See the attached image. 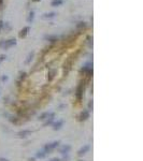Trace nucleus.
I'll return each mask as SVG.
<instances>
[{"label":"nucleus","instance_id":"obj_5","mask_svg":"<svg viewBox=\"0 0 143 161\" xmlns=\"http://www.w3.org/2000/svg\"><path fill=\"white\" fill-rule=\"evenodd\" d=\"M89 148H90V146L89 145H84V146L81 148V149L79 150V156H82V155H85L89 150Z\"/></svg>","mask_w":143,"mask_h":161},{"label":"nucleus","instance_id":"obj_12","mask_svg":"<svg viewBox=\"0 0 143 161\" xmlns=\"http://www.w3.org/2000/svg\"><path fill=\"white\" fill-rule=\"evenodd\" d=\"M46 153H45L44 150H43V151H38V154H37V157L38 158H44L45 156H46Z\"/></svg>","mask_w":143,"mask_h":161},{"label":"nucleus","instance_id":"obj_14","mask_svg":"<svg viewBox=\"0 0 143 161\" xmlns=\"http://www.w3.org/2000/svg\"><path fill=\"white\" fill-rule=\"evenodd\" d=\"M4 58H6V55H0V64H1V61H3Z\"/></svg>","mask_w":143,"mask_h":161},{"label":"nucleus","instance_id":"obj_3","mask_svg":"<svg viewBox=\"0 0 143 161\" xmlns=\"http://www.w3.org/2000/svg\"><path fill=\"white\" fill-rule=\"evenodd\" d=\"M83 91H84V88H83V82L80 83V85L78 86V89H76V99L78 101H81L83 98Z\"/></svg>","mask_w":143,"mask_h":161},{"label":"nucleus","instance_id":"obj_10","mask_svg":"<svg viewBox=\"0 0 143 161\" xmlns=\"http://www.w3.org/2000/svg\"><path fill=\"white\" fill-rule=\"evenodd\" d=\"M63 124H64L63 120H58L56 124H54V130H58V129H60L61 126H63Z\"/></svg>","mask_w":143,"mask_h":161},{"label":"nucleus","instance_id":"obj_9","mask_svg":"<svg viewBox=\"0 0 143 161\" xmlns=\"http://www.w3.org/2000/svg\"><path fill=\"white\" fill-rule=\"evenodd\" d=\"M69 150H70V146H69V145H65V146L61 147L60 153H61L63 155H65V154H68V153H69Z\"/></svg>","mask_w":143,"mask_h":161},{"label":"nucleus","instance_id":"obj_1","mask_svg":"<svg viewBox=\"0 0 143 161\" xmlns=\"http://www.w3.org/2000/svg\"><path fill=\"white\" fill-rule=\"evenodd\" d=\"M15 44H16V40H15V39H10V40H7V41H3V40H2V41L0 42V46L3 49H10L12 46H14Z\"/></svg>","mask_w":143,"mask_h":161},{"label":"nucleus","instance_id":"obj_15","mask_svg":"<svg viewBox=\"0 0 143 161\" xmlns=\"http://www.w3.org/2000/svg\"><path fill=\"white\" fill-rule=\"evenodd\" d=\"M7 79H8V76H6V75H2V77H1V81H2V82H6Z\"/></svg>","mask_w":143,"mask_h":161},{"label":"nucleus","instance_id":"obj_11","mask_svg":"<svg viewBox=\"0 0 143 161\" xmlns=\"http://www.w3.org/2000/svg\"><path fill=\"white\" fill-rule=\"evenodd\" d=\"M34 12L31 11L29 13V16H28V18H27V21H28V23H31L32 21H34Z\"/></svg>","mask_w":143,"mask_h":161},{"label":"nucleus","instance_id":"obj_4","mask_svg":"<svg viewBox=\"0 0 143 161\" xmlns=\"http://www.w3.org/2000/svg\"><path fill=\"white\" fill-rule=\"evenodd\" d=\"M88 117H89V112L86 111V110H84V111L80 114V120H86Z\"/></svg>","mask_w":143,"mask_h":161},{"label":"nucleus","instance_id":"obj_17","mask_svg":"<svg viewBox=\"0 0 143 161\" xmlns=\"http://www.w3.org/2000/svg\"><path fill=\"white\" fill-rule=\"evenodd\" d=\"M0 161H9V160L6 159V158H0Z\"/></svg>","mask_w":143,"mask_h":161},{"label":"nucleus","instance_id":"obj_16","mask_svg":"<svg viewBox=\"0 0 143 161\" xmlns=\"http://www.w3.org/2000/svg\"><path fill=\"white\" fill-rule=\"evenodd\" d=\"M50 161H60L58 158H54V159H52V160H50Z\"/></svg>","mask_w":143,"mask_h":161},{"label":"nucleus","instance_id":"obj_13","mask_svg":"<svg viewBox=\"0 0 143 161\" xmlns=\"http://www.w3.org/2000/svg\"><path fill=\"white\" fill-rule=\"evenodd\" d=\"M46 39L51 42H55V41H57V39H58V38H57L56 36H50V37H47Z\"/></svg>","mask_w":143,"mask_h":161},{"label":"nucleus","instance_id":"obj_2","mask_svg":"<svg viewBox=\"0 0 143 161\" xmlns=\"http://www.w3.org/2000/svg\"><path fill=\"white\" fill-rule=\"evenodd\" d=\"M59 145V142H53V143H50V144H47V145H45L44 146V151L47 154V153H50L51 150L55 149L57 146Z\"/></svg>","mask_w":143,"mask_h":161},{"label":"nucleus","instance_id":"obj_7","mask_svg":"<svg viewBox=\"0 0 143 161\" xmlns=\"http://www.w3.org/2000/svg\"><path fill=\"white\" fill-rule=\"evenodd\" d=\"M56 13L55 12H51V13H45V14H43V18H53V17H55L56 16Z\"/></svg>","mask_w":143,"mask_h":161},{"label":"nucleus","instance_id":"obj_20","mask_svg":"<svg viewBox=\"0 0 143 161\" xmlns=\"http://www.w3.org/2000/svg\"><path fill=\"white\" fill-rule=\"evenodd\" d=\"M34 1H36V2H37V1H40V0H34Z\"/></svg>","mask_w":143,"mask_h":161},{"label":"nucleus","instance_id":"obj_19","mask_svg":"<svg viewBox=\"0 0 143 161\" xmlns=\"http://www.w3.org/2000/svg\"><path fill=\"white\" fill-rule=\"evenodd\" d=\"M2 1H3V0H0V5H1V3H2Z\"/></svg>","mask_w":143,"mask_h":161},{"label":"nucleus","instance_id":"obj_8","mask_svg":"<svg viewBox=\"0 0 143 161\" xmlns=\"http://www.w3.org/2000/svg\"><path fill=\"white\" fill-rule=\"evenodd\" d=\"M64 3V0H53L51 4H52V7H59L60 4Z\"/></svg>","mask_w":143,"mask_h":161},{"label":"nucleus","instance_id":"obj_18","mask_svg":"<svg viewBox=\"0 0 143 161\" xmlns=\"http://www.w3.org/2000/svg\"><path fill=\"white\" fill-rule=\"evenodd\" d=\"M3 26V24H2V22H1V21H0V30H1V27Z\"/></svg>","mask_w":143,"mask_h":161},{"label":"nucleus","instance_id":"obj_6","mask_svg":"<svg viewBox=\"0 0 143 161\" xmlns=\"http://www.w3.org/2000/svg\"><path fill=\"white\" fill-rule=\"evenodd\" d=\"M29 27H24L22 30H21V32H19V37L21 38H25L28 34V31H29Z\"/></svg>","mask_w":143,"mask_h":161}]
</instances>
